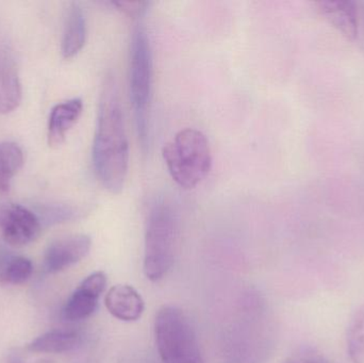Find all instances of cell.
I'll return each mask as SVG.
<instances>
[{"label": "cell", "mask_w": 364, "mask_h": 363, "mask_svg": "<svg viewBox=\"0 0 364 363\" xmlns=\"http://www.w3.org/2000/svg\"><path fill=\"white\" fill-rule=\"evenodd\" d=\"M93 163L102 185L111 193H121L129 166V143L119 89L112 75L107 76L100 94Z\"/></svg>", "instance_id": "6da1fadb"}, {"label": "cell", "mask_w": 364, "mask_h": 363, "mask_svg": "<svg viewBox=\"0 0 364 363\" xmlns=\"http://www.w3.org/2000/svg\"><path fill=\"white\" fill-rule=\"evenodd\" d=\"M147 8L134 17L130 40V102L143 151L149 145L151 91H153V51L145 15Z\"/></svg>", "instance_id": "7a4b0ae2"}, {"label": "cell", "mask_w": 364, "mask_h": 363, "mask_svg": "<svg viewBox=\"0 0 364 363\" xmlns=\"http://www.w3.org/2000/svg\"><path fill=\"white\" fill-rule=\"evenodd\" d=\"M178 226L176 215L164 198L151 206L145 234L144 273L151 281H159L172 269L176 257Z\"/></svg>", "instance_id": "3957f363"}, {"label": "cell", "mask_w": 364, "mask_h": 363, "mask_svg": "<svg viewBox=\"0 0 364 363\" xmlns=\"http://www.w3.org/2000/svg\"><path fill=\"white\" fill-rule=\"evenodd\" d=\"M162 155L173 180L186 190L194 189L211 170L207 136L193 128L179 131L164 147Z\"/></svg>", "instance_id": "277c9868"}, {"label": "cell", "mask_w": 364, "mask_h": 363, "mask_svg": "<svg viewBox=\"0 0 364 363\" xmlns=\"http://www.w3.org/2000/svg\"><path fill=\"white\" fill-rule=\"evenodd\" d=\"M155 336L162 363H205L194 327L178 307L168 305L159 309Z\"/></svg>", "instance_id": "5b68a950"}, {"label": "cell", "mask_w": 364, "mask_h": 363, "mask_svg": "<svg viewBox=\"0 0 364 363\" xmlns=\"http://www.w3.org/2000/svg\"><path fill=\"white\" fill-rule=\"evenodd\" d=\"M0 229L8 244L25 246L40 236L41 224L31 211L19 205H0Z\"/></svg>", "instance_id": "8992f818"}, {"label": "cell", "mask_w": 364, "mask_h": 363, "mask_svg": "<svg viewBox=\"0 0 364 363\" xmlns=\"http://www.w3.org/2000/svg\"><path fill=\"white\" fill-rule=\"evenodd\" d=\"M107 286V275L102 271L87 276L68 298L62 315L66 321L75 322L91 317Z\"/></svg>", "instance_id": "52a82bcc"}, {"label": "cell", "mask_w": 364, "mask_h": 363, "mask_svg": "<svg viewBox=\"0 0 364 363\" xmlns=\"http://www.w3.org/2000/svg\"><path fill=\"white\" fill-rule=\"evenodd\" d=\"M92 240L87 234H70L53 241L45 254V264L50 273L60 272L87 257Z\"/></svg>", "instance_id": "ba28073f"}, {"label": "cell", "mask_w": 364, "mask_h": 363, "mask_svg": "<svg viewBox=\"0 0 364 363\" xmlns=\"http://www.w3.org/2000/svg\"><path fill=\"white\" fill-rule=\"evenodd\" d=\"M109 313L119 321H138L144 313L142 296L132 286L117 285L111 288L105 298Z\"/></svg>", "instance_id": "9c48e42d"}, {"label": "cell", "mask_w": 364, "mask_h": 363, "mask_svg": "<svg viewBox=\"0 0 364 363\" xmlns=\"http://www.w3.org/2000/svg\"><path fill=\"white\" fill-rule=\"evenodd\" d=\"M82 110L83 102L80 98H73L53 109L48 124L49 146L59 147L65 141L66 134L78 121Z\"/></svg>", "instance_id": "30bf717a"}, {"label": "cell", "mask_w": 364, "mask_h": 363, "mask_svg": "<svg viewBox=\"0 0 364 363\" xmlns=\"http://www.w3.org/2000/svg\"><path fill=\"white\" fill-rule=\"evenodd\" d=\"M321 14L337 28L346 38L355 40L358 36V12L354 1L318 2Z\"/></svg>", "instance_id": "8fae6325"}, {"label": "cell", "mask_w": 364, "mask_h": 363, "mask_svg": "<svg viewBox=\"0 0 364 363\" xmlns=\"http://www.w3.org/2000/svg\"><path fill=\"white\" fill-rule=\"evenodd\" d=\"M21 87L16 66L4 51H0V113L8 114L21 104Z\"/></svg>", "instance_id": "7c38bea8"}, {"label": "cell", "mask_w": 364, "mask_h": 363, "mask_svg": "<svg viewBox=\"0 0 364 363\" xmlns=\"http://www.w3.org/2000/svg\"><path fill=\"white\" fill-rule=\"evenodd\" d=\"M87 38V23L82 9L72 4L68 10L62 40V55L65 59H72L83 48Z\"/></svg>", "instance_id": "4fadbf2b"}, {"label": "cell", "mask_w": 364, "mask_h": 363, "mask_svg": "<svg viewBox=\"0 0 364 363\" xmlns=\"http://www.w3.org/2000/svg\"><path fill=\"white\" fill-rule=\"evenodd\" d=\"M80 341V335L74 330H53L36 338L28 350L34 353H65L76 349Z\"/></svg>", "instance_id": "5bb4252c"}, {"label": "cell", "mask_w": 364, "mask_h": 363, "mask_svg": "<svg viewBox=\"0 0 364 363\" xmlns=\"http://www.w3.org/2000/svg\"><path fill=\"white\" fill-rule=\"evenodd\" d=\"M23 166V153L15 143L0 144V193H8L11 179Z\"/></svg>", "instance_id": "9a60e30c"}, {"label": "cell", "mask_w": 364, "mask_h": 363, "mask_svg": "<svg viewBox=\"0 0 364 363\" xmlns=\"http://www.w3.org/2000/svg\"><path fill=\"white\" fill-rule=\"evenodd\" d=\"M348 354L353 363H364V307L353 315L346 336Z\"/></svg>", "instance_id": "2e32d148"}, {"label": "cell", "mask_w": 364, "mask_h": 363, "mask_svg": "<svg viewBox=\"0 0 364 363\" xmlns=\"http://www.w3.org/2000/svg\"><path fill=\"white\" fill-rule=\"evenodd\" d=\"M33 266L31 261L25 257L13 258L8 264L4 272L2 273L0 278L4 283H12V285H21L27 281L31 276Z\"/></svg>", "instance_id": "e0dca14e"}, {"label": "cell", "mask_w": 364, "mask_h": 363, "mask_svg": "<svg viewBox=\"0 0 364 363\" xmlns=\"http://www.w3.org/2000/svg\"><path fill=\"white\" fill-rule=\"evenodd\" d=\"M284 363H328L322 356L314 353H301L292 356Z\"/></svg>", "instance_id": "ac0fdd59"}, {"label": "cell", "mask_w": 364, "mask_h": 363, "mask_svg": "<svg viewBox=\"0 0 364 363\" xmlns=\"http://www.w3.org/2000/svg\"><path fill=\"white\" fill-rule=\"evenodd\" d=\"M13 363H21V362H16V360H15V362H13Z\"/></svg>", "instance_id": "d6986e66"}]
</instances>
